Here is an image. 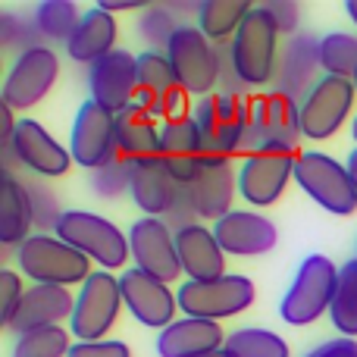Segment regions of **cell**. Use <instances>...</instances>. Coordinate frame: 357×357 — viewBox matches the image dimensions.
Masks as SVG:
<instances>
[{"label": "cell", "mask_w": 357, "mask_h": 357, "mask_svg": "<svg viewBox=\"0 0 357 357\" xmlns=\"http://www.w3.org/2000/svg\"><path fill=\"white\" fill-rule=\"evenodd\" d=\"M204 357H232V354H229L226 348H220V351H213V354H204Z\"/></svg>", "instance_id": "cell-49"}, {"label": "cell", "mask_w": 357, "mask_h": 357, "mask_svg": "<svg viewBox=\"0 0 357 357\" xmlns=\"http://www.w3.org/2000/svg\"><path fill=\"white\" fill-rule=\"evenodd\" d=\"M116 38H119V25L113 19V13L94 6V10H88L82 16V25L66 44V54L69 60L82 63V66H94L98 60H104L107 54L116 50Z\"/></svg>", "instance_id": "cell-28"}, {"label": "cell", "mask_w": 357, "mask_h": 357, "mask_svg": "<svg viewBox=\"0 0 357 357\" xmlns=\"http://www.w3.org/2000/svg\"><path fill=\"white\" fill-rule=\"evenodd\" d=\"M357 88L351 79L323 75L301 104V132L310 142H326L348 123L354 110Z\"/></svg>", "instance_id": "cell-13"}, {"label": "cell", "mask_w": 357, "mask_h": 357, "mask_svg": "<svg viewBox=\"0 0 357 357\" xmlns=\"http://www.w3.org/2000/svg\"><path fill=\"white\" fill-rule=\"evenodd\" d=\"M16 264L35 285H63L73 289L91 276V260L56 235L35 232L25 245L16 248Z\"/></svg>", "instance_id": "cell-5"}, {"label": "cell", "mask_w": 357, "mask_h": 357, "mask_svg": "<svg viewBox=\"0 0 357 357\" xmlns=\"http://www.w3.org/2000/svg\"><path fill=\"white\" fill-rule=\"evenodd\" d=\"M197 220H222L232 213V201L238 195V169L229 157H207L195 182L185 188Z\"/></svg>", "instance_id": "cell-21"}, {"label": "cell", "mask_w": 357, "mask_h": 357, "mask_svg": "<svg viewBox=\"0 0 357 357\" xmlns=\"http://www.w3.org/2000/svg\"><path fill=\"white\" fill-rule=\"evenodd\" d=\"M345 167H348V173H351L354 185H357V148L351 151V154H348V163H345Z\"/></svg>", "instance_id": "cell-47"}, {"label": "cell", "mask_w": 357, "mask_h": 357, "mask_svg": "<svg viewBox=\"0 0 357 357\" xmlns=\"http://www.w3.org/2000/svg\"><path fill=\"white\" fill-rule=\"evenodd\" d=\"M354 88H357V75H354Z\"/></svg>", "instance_id": "cell-51"}, {"label": "cell", "mask_w": 357, "mask_h": 357, "mask_svg": "<svg viewBox=\"0 0 357 357\" xmlns=\"http://www.w3.org/2000/svg\"><path fill=\"white\" fill-rule=\"evenodd\" d=\"M25 191H29V201H31V213H35V229L44 235H54L63 213H66L60 207V201H56V195L41 182H25Z\"/></svg>", "instance_id": "cell-39"}, {"label": "cell", "mask_w": 357, "mask_h": 357, "mask_svg": "<svg viewBox=\"0 0 357 357\" xmlns=\"http://www.w3.org/2000/svg\"><path fill=\"white\" fill-rule=\"evenodd\" d=\"M329 320L345 339H357V257L339 266V289H335Z\"/></svg>", "instance_id": "cell-33"}, {"label": "cell", "mask_w": 357, "mask_h": 357, "mask_svg": "<svg viewBox=\"0 0 357 357\" xmlns=\"http://www.w3.org/2000/svg\"><path fill=\"white\" fill-rule=\"evenodd\" d=\"M160 129L163 126L144 110L142 104L126 107L123 113H116V148L119 157L138 163L160 157Z\"/></svg>", "instance_id": "cell-29"}, {"label": "cell", "mask_w": 357, "mask_h": 357, "mask_svg": "<svg viewBox=\"0 0 357 357\" xmlns=\"http://www.w3.org/2000/svg\"><path fill=\"white\" fill-rule=\"evenodd\" d=\"M31 229H35V213L25 182H16L13 173H6L0 191V241L6 248H19L31 238Z\"/></svg>", "instance_id": "cell-30"}, {"label": "cell", "mask_w": 357, "mask_h": 357, "mask_svg": "<svg viewBox=\"0 0 357 357\" xmlns=\"http://www.w3.org/2000/svg\"><path fill=\"white\" fill-rule=\"evenodd\" d=\"M0 41H3V47L10 50H19V54H25V50H35V47H44V38L38 35L35 22L25 16H16L13 10H3L0 13Z\"/></svg>", "instance_id": "cell-40"}, {"label": "cell", "mask_w": 357, "mask_h": 357, "mask_svg": "<svg viewBox=\"0 0 357 357\" xmlns=\"http://www.w3.org/2000/svg\"><path fill=\"white\" fill-rule=\"evenodd\" d=\"M22 298H25V289H22L19 273L3 270L0 273V323H3V326H10V320H13V314H16V307L22 304Z\"/></svg>", "instance_id": "cell-41"}, {"label": "cell", "mask_w": 357, "mask_h": 357, "mask_svg": "<svg viewBox=\"0 0 357 357\" xmlns=\"http://www.w3.org/2000/svg\"><path fill=\"white\" fill-rule=\"evenodd\" d=\"M176 251L182 260V273L195 282L226 276V251L220 248L213 229H207L204 222L176 232Z\"/></svg>", "instance_id": "cell-26"}, {"label": "cell", "mask_w": 357, "mask_h": 357, "mask_svg": "<svg viewBox=\"0 0 357 357\" xmlns=\"http://www.w3.org/2000/svg\"><path fill=\"white\" fill-rule=\"evenodd\" d=\"M132 169H135V163L126 160V157H116V160H110L107 167L94 169V173H91L94 195L107 197V201L123 197L126 191H132Z\"/></svg>", "instance_id": "cell-38"}, {"label": "cell", "mask_w": 357, "mask_h": 357, "mask_svg": "<svg viewBox=\"0 0 357 357\" xmlns=\"http://www.w3.org/2000/svg\"><path fill=\"white\" fill-rule=\"evenodd\" d=\"M345 13L351 16V22L357 25V0H348V3H345Z\"/></svg>", "instance_id": "cell-48"}, {"label": "cell", "mask_w": 357, "mask_h": 357, "mask_svg": "<svg viewBox=\"0 0 357 357\" xmlns=\"http://www.w3.org/2000/svg\"><path fill=\"white\" fill-rule=\"evenodd\" d=\"M73 310L75 298L69 289H63V285H29L22 304L16 307L6 329L16 335H25L35 333V329L60 326L63 320H73Z\"/></svg>", "instance_id": "cell-24"}, {"label": "cell", "mask_w": 357, "mask_h": 357, "mask_svg": "<svg viewBox=\"0 0 357 357\" xmlns=\"http://www.w3.org/2000/svg\"><path fill=\"white\" fill-rule=\"evenodd\" d=\"M135 104H142L157 123H176L188 113V94L178 85L173 63L160 50H144L138 54V98Z\"/></svg>", "instance_id": "cell-11"}, {"label": "cell", "mask_w": 357, "mask_h": 357, "mask_svg": "<svg viewBox=\"0 0 357 357\" xmlns=\"http://www.w3.org/2000/svg\"><path fill=\"white\" fill-rule=\"evenodd\" d=\"M320 63L323 75L351 79L357 75V35L351 31H329L320 38Z\"/></svg>", "instance_id": "cell-35"}, {"label": "cell", "mask_w": 357, "mask_h": 357, "mask_svg": "<svg viewBox=\"0 0 357 357\" xmlns=\"http://www.w3.org/2000/svg\"><path fill=\"white\" fill-rule=\"evenodd\" d=\"M88 91L91 100L110 113H123L126 107H132L138 98V56L116 47L104 60L88 66Z\"/></svg>", "instance_id": "cell-19"}, {"label": "cell", "mask_w": 357, "mask_h": 357, "mask_svg": "<svg viewBox=\"0 0 357 357\" xmlns=\"http://www.w3.org/2000/svg\"><path fill=\"white\" fill-rule=\"evenodd\" d=\"M304 357H357V342L339 335V339H329L323 345H317L314 351H307Z\"/></svg>", "instance_id": "cell-45"}, {"label": "cell", "mask_w": 357, "mask_h": 357, "mask_svg": "<svg viewBox=\"0 0 357 357\" xmlns=\"http://www.w3.org/2000/svg\"><path fill=\"white\" fill-rule=\"evenodd\" d=\"M119 310H123L119 276H113L107 270H94L79 285L69 333H73L75 342H104V335L116 326Z\"/></svg>", "instance_id": "cell-8"}, {"label": "cell", "mask_w": 357, "mask_h": 357, "mask_svg": "<svg viewBox=\"0 0 357 357\" xmlns=\"http://www.w3.org/2000/svg\"><path fill=\"white\" fill-rule=\"evenodd\" d=\"M301 107L279 91H264L248 98V132L241 154L257 151H291L301 144Z\"/></svg>", "instance_id": "cell-1"}, {"label": "cell", "mask_w": 357, "mask_h": 357, "mask_svg": "<svg viewBox=\"0 0 357 357\" xmlns=\"http://www.w3.org/2000/svg\"><path fill=\"white\" fill-rule=\"evenodd\" d=\"M213 235L222 251L232 257H260L279 245L276 222L260 216L257 210H232L213 222Z\"/></svg>", "instance_id": "cell-22"}, {"label": "cell", "mask_w": 357, "mask_h": 357, "mask_svg": "<svg viewBox=\"0 0 357 357\" xmlns=\"http://www.w3.org/2000/svg\"><path fill=\"white\" fill-rule=\"evenodd\" d=\"M132 201L142 210L144 216H163L176 207L178 195H182V185L173 178V173L167 169V163L160 157H151V160H138L132 169Z\"/></svg>", "instance_id": "cell-25"}, {"label": "cell", "mask_w": 357, "mask_h": 357, "mask_svg": "<svg viewBox=\"0 0 357 357\" xmlns=\"http://www.w3.org/2000/svg\"><path fill=\"white\" fill-rule=\"evenodd\" d=\"M132 264L160 282H176L182 276V260L176 251V232L157 216H142L129 226Z\"/></svg>", "instance_id": "cell-15"}, {"label": "cell", "mask_w": 357, "mask_h": 357, "mask_svg": "<svg viewBox=\"0 0 357 357\" xmlns=\"http://www.w3.org/2000/svg\"><path fill=\"white\" fill-rule=\"evenodd\" d=\"M100 10L107 13H123V10H144V3H138V0H100Z\"/></svg>", "instance_id": "cell-46"}, {"label": "cell", "mask_w": 357, "mask_h": 357, "mask_svg": "<svg viewBox=\"0 0 357 357\" xmlns=\"http://www.w3.org/2000/svg\"><path fill=\"white\" fill-rule=\"evenodd\" d=\"M69 329L63 326H47V329H35V333L16 335L13 345V357H69Z\"/></svg>", "instance_id": "cell-36"}, {"label": "cell", "mask_w": 357, "mask_h": 357, "mask_svg": "<svg viewBox=\"0 0 357 357\" xmlns=\"http://www.w3.org/2000/svg\"><path fill=\"white\" fill-rule=\"evenodd\" d=\"M54 235L107 273L119 270V266H126V260H132L129 235L116 222L91 213V210H66Z\"/></svg>", "instance_id": "cell-4"}, {"label": "cell", "mask_w": 357, "mask_h": 357, "mask_svg": "<svg viewBox=\"0 0 357 357\" xmlns=\"http://www.w3.org/2000/svg\"><path fill=\"white\" fill-rule=\"evenodd\" d=\"M226 351L232 357H291V348L282 335L260 326H245L229 333Z\"/></svg>", "instance_id": "cell-34"}, {"label": "cell", "mask_w": 357, "mask_h": 357, "mask_svg": "<svg viewBox=\"0 0 357 357\" xmlns=\"http://www.w3.org/2000/svg\"><path fill=\"white\" fill-rule=\"evenodd\" d=\"M3 148L13 151L19 167L31 169V173L41 176V178H60V176L69 173V167H73L69 148H63L38 119H29V116L19 119L16 135H13V142L3 144Z\"/></svg>", "instance_id": "cell-20"}, {"label": "cell", "mask_w": 357, "mask_h": 357, "mask_svg": "<svg viewBox=\"0 0 357 357\" xmlns=\"http://www.w3.org/2000/svg\"><path fill=\"white\" fill-rule=\"evenodd\" d=\"M69 357H132V351L126 342L104 339V342H73Z\"/></svg>", "instance_id": "cell-42"}, {"label": "cell", "mask_w": 357, "mask_h": 357, "mask_svg": "<svg viewBox=\"0 0 357 357\" xmlns=\"http://www.w3.org/2000/svg\"><path fill=\"white\" fill-rule=\"evenodd\" d=\"M229 335L222 333L220 323L197 320V317H182L173 326H167L157 335V354L160 357H204L226 348Z\"/></svg>", "instance_id": "cell-27"}, {"label": "cell", "mask_w": 357, "mask_h": 357, "mask_svg": "<svg viewBox=\"0 0 357 357\" xmlns=\"http://www.w3.org/2000/svg\"><path fill=\"white\" fill-rule=\"evenodd\" d=\"M266 10H270V16L276 19L279 31L282 35H298V29H301V6L291 3V0H273V3H264Z\"/></svg>", "instance_id": "cell-43"}, {"label": "cell", "mask_w": 357, "mask_h": 357, "mask_svg": "<svg viewBox=\"0 0 357 357\" xmlns=\"http://www.w3.org/2000/svg\"><path fill=\"white\" fill-rule=\"evenodd\" d=\"M82 16H85V13H79V6L69 3V0H44V3L35 6L31 22H35L38 35H41L44 41L66 47L69 38H73L75 29L82 25Z\"/></svg>", "instance_id": "cell-32"}, {"label": "cell", "mask_w": 357, "mask_h": 357, "mask_svg": "<svg viewBox=\"0 0 357 357\" xmlns=\"http://www.w3.org/2000/svg\"><path fill=\"white\" fill-rule=\"evenodd\" d=\"M119 289H123V304L142 326L148 329H167L176 323V310H178V298L167 282L148 276L138 266H129L119 276Z\"/></svg>", "instance_id": "cell-17"}, {"label": "cell", "mask_w": 357, "mask_h": 357, "mask_svg": "<svg viewBox=\"0 0 357 357\" xmlns=\"http://www.w3.org/2000/svg\"><path fill=\"white\" fill-rule=\"evenodd\" d=\"M320 79H323L320 38H317L314 31H298V35H291L289 41L282 44V54H279L276 91L301 107Z\"/></svg>", "instance_id": "cell-18"}, {"label": "cell", "mask_w": 357, "mask_h": 357, "mask_svg": "<svg viewBox=\"0 0 357 357\" xmlns=\"http://www.w3.org/2000/svg\"><path fill=\"white\" fill-rule=\"evenodd\" d=\"M173 73L188 98H210L220 88V56L216 44L197 25H182L167 47Z\"/></svg>", "instance_id": "cell-9"}, {"label": "cell", "mask_w": 357, "mask_h": 357, "mask_svg": "<svg viewBox=\"0 0 357 357\" xmlns=\"http://www.w3.org/2000/svg\"><path fill=\"white\" fill-rule=\"evenodd\" d=\"M197 129H201L204 154L207 157H229L241 154L248 132V98H232V94H210L201 98L191 110Z\"/></svg>", "instance_id": "cell-10"}, {"label": "cell", "mask_w": 357, "mask_h": 357, "mask_svg": "<svg viewBox=\"0 0 357 357\" xmlns=\"http://www.w3.org/2000/svg\"><path fill=\"white\" fill-rule=\"evenodd\" d=\"M160 160L167 163V169L182 188H188L201 173L204 160V142L201 129H197L195 116H182L176 123H163L160 129Z\"/></svg>", "instance_id": "cell-23"}, {"label": "cell", "mask_w": 357, "mask_h": 357, "mask_svg": "<svg viewBox=\"0 0 357 357\" xmlns=\"http://www.w3.org/2000/svg\"><path fill=\"white\" fill-rule=\"evenodd\" d=\"M69 154H73L75 167H85L88 173L107 167L110 160L119 157L116 148V113L100 107L98 100L88 98L79 107L73 119V132H69Z\"/></svg>", "instance_id": "cell-12"}, {"label": "cell", "mask_w": 357, "mask_h": 357, "mask_svg": "<svg viewBox=\"0 0 357 357\" xmlns=\"http://www.w3.org/2000/svg\"><path fill=\"white\" fill-rule=\"evenodd\" d=\"M163 222H167L173 232H182V229H188V226H195V222H201V220H197V213H195V207H191L188 195H185V188H182V195H178L176 207L169 210L167 216H163Z\"/></svg>", "instance_id": "cell-44"}, {"label": "cell", "mask_w": 357, "mask_h": 357, "mask_svg": "<svg viewBox=\"0 0 357 357\" xmlns=\"http://www.w3.org/2000/svg\"><path fill=\"white\" fill-rule=\"evenodd\" d=\"M351 135H354V142H357V116H354V123H351Z\"/></svg>", "instance_id": "cell-50"}, {"label": "cell", "mask_w": 357, "mask_h": 357, "mask_svg": "<svg viewBox=\"0 0 357 357\" xmlns=\"http://www.w3.org/2000/svg\"><path fill=\"white\" fill-rule=\"evenodd\" d=\"M254 282L248 276H235L226 273L220 279H207V282H195L185 279L178 285L176 298H178V310L185 317H197V320H226V317H238L245 314L254 304Z\"/></svg>", "instance_id": "cell-7"}, {"label": "cell", "mask_w": 357, "mask_h": 357, "mask_svg": "<svg viewBox=\"0 0 357 357\" xmlns=\"http://www.w3.org/2000/svg\"><path fill=\"white\" fill-rule=\"evenodd\" d=\"M60 75V56L54 47H35L16 56L3 79V104L13 110H29V107L41 104L56 85Z\"/></svg>", "instance_id": "cell-14"}, {"label": "cell", "mask_w": 357, "mask_h": 357, "mask_svg": "<svg viewBox=\"0 0 357 357\" xmlns=\"http://www.w3.org/2000/svg\"><path fill=\"white\" fill-rule=\"evenodd\" d=\"M295 182L314 204L333 216H351L357 210V185L345 163L323 151H298Z\"/></svg>", "instance_id": "cell-6"}, {"label": "cell", "mask_w": 357, "mask_h": 357, "mask_svg": "<svg viewBox=\"0 0 357 357\" xmlns=\"http://www.w3.org/2000/svg\"><path fill=\"white\" fill-rule=\"evenodd\" d=\"M178 29H182V25L176 22V13L169 10V6H144L142 16H138V35L148 44V50L167 54L169 41H173V35Z\"/></svg>", "instance_id": "cell-37"}, {"label": "cell", "mask_w": 357, "mask_h": 357, "mask_svg": "<svg viewBox=\"0 0 357 357\" xmlns=\"http://www.w3.org/2000/svg\"><path fill=\"white\" fill-rule=\"evenodd\" d=\"M254 6L248 0H204L197 3V29L213 44H229Z\"/></svg>", "instance_id": "cell-31"}, {"label": "cell", "mask_w": 357, "mask_h": 357, "mask_svg": "<svg viewBox=\"0 0 357 357\" xmlns=\"http://www.w3.org/2000/svg\"><path fill=\"white\" fill-rule=\"evenodd\" d=\"M339 289V266L326 254H307L291 279L289 291L279 301V317L289 326H310L333 307Z\"/></svg>", "instance_id": "cell-2"}, {"label": "cell", "mask_w": 357, "mask_h": 357, "mask_svg": "<svg viewBox=\"0 0 357 357\" xmlns=\"http://www.w3.org/2000/svg\"><path fill=\"white\" fill-rule=\"evenodd\" d=\"M279 25L266 6H254L251 16L232 38V63L248 88H266L279 69Z\"/></svg>", "instance_id": "cell-3"}, {"label": "cell", "mask_w": 357, "mask_h": 357, "mask_svg": "<svg viewBox=\"0 0 357 357\" xmlns=\"http://www.w3.org/2000/svg\"><path fill=\"white\" fill-rule=\"evenodd\" d=\"M295 160L298 154H291V151L248 154L238 167V195L251 207H273L295 178Z\"/></svg>", "instance_id": "cell-16"}]
</instances>
